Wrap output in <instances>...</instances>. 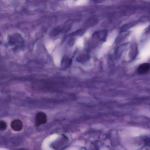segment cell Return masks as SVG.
<instances>
[{"label":"cell","instance_id":"obj_1","mask_svg":"<svg viewBox=\"0 0 150 150\" xmlns=\"http://www.w3.org/2000/svg\"><path fill=\"white\" fill-rule=\"evenodd\" d=\"M6 43L10 48L17 51L23 47L25 42L21 34L18 33H13L7 37Z\"/></svg>","mask_w":150,"mask_h":150},{"label":"cell","instance_id":"obj_2","mask_svg":"<svg viewBox=\"0 0 150 150\" xmlns=\"http://www.w3.org/2000/svg\"><path fill=\"white\" fill-rule=\"evenodd\" d=\"M47 121V115L44 112H39L36 114L35 117V125L37 127L45 124Z\"/></svg>","mask_w":150,"mask_h":150},{"label":"cell","instance_id":"obj_3","mask_svg":"<svg viewBox=\"0 0 150 150\" xmlns=\"http://www.w3.org/2000/svg\"><path fill=\"white\" fill-rule=\"evenodd\" d=\"M11 129L15 131H19L23 129V124L19 119H16L12 121L11 124Z\"/></svg>","mask_w":150,"mask_h":150},{"label":"cell","instance_id":"obj_4","mask_svg":"<svg viewBox=\"0 0 150 150\" xmlns=\"http://www.w3.org/2000/svg\"><path fill=\"white\" fill-rule=\"evenodd\" d=\"M72 63V59L69 57L64 56L62 59L61 67L63 69H67L71 66Z\"/></svg>","mask_w":150,"mask_h":150},{"label":"cell","instance_id":"obj_5","mask_svg":"<svg viewBox=\"0 0 150 150\" xmlns=\"http://www.w3.org/2000/svg\"><path fill=\"white\" fill-rule=\"evenodd\" d=\"M150 64L148 63H144L140 65L137 69L138 73L140 74H145L148 72L150 69Z\"/></svg>","mask_w":150,"mask_h":150},{"label":"cell","instance_id":"obj_6","mask_svg":"<svg viewBox=\"0 0 150 150\" xmlns=\"http://www.w3.org/2000/svg\"><path fill=\"white\" fill-rule=\"evenodd\" d=\"M7 125L6 123L4 121H0V130L3 131L6 129Z\"/></svg>","mask_w":150,"mask_h":150},{"label":"cell","instance_id":"obj_7","mask_svg":"<svg viewBox=\"0 0 150 150\" xmlns=\"http://www.w3.org/2000/svg\"><path fill=\"white\" fill-rule=\"evenodd\" d=\"M59 32V30L57 29H55L53 31V35H55L56 34H57Z\"/></svg>","mask_w":150,"mask_h":150}]
</instances>
